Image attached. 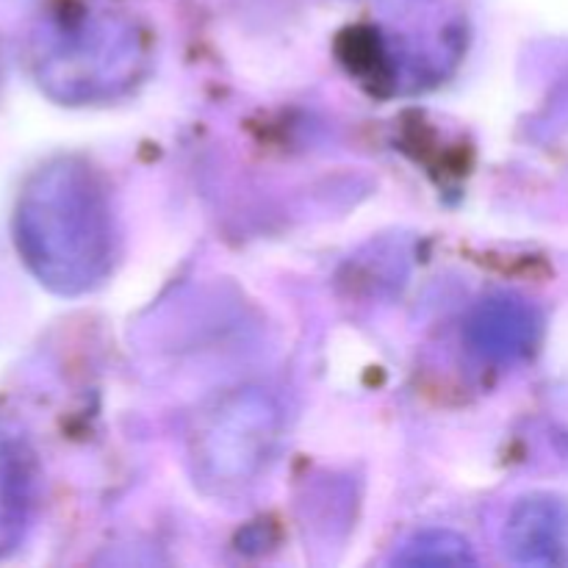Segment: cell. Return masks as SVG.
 I'll use <instances>...</instances> for the list:
<instances>
[{
	"label": "cell",
	"instance_id": "6da1fadb",
	"mask_svg": "<svg viewBox=\"0 0 568 568\" xmlns=\"http://www.w3.org/2000/svg\"><path fill=\"white\" fill-rule=\"evenodd\" d=\"M31 264L53 288L81 294L109 277L116 258V216L98 172L61 161L39 175L22 211Z\"/></svg>",
	"mask_w": 568,
	"mask_h": 568
},
{
	"label": "cell",
	"instance_id": "8992f818",
	"mask_svg": "<svg viewBox=\"0 0 568 568\" xmlns=\"http://www.w3.org/2000/svg\"><path fill=\"white\" fill-rule=\"evenodd\" d=\"M399 566H475L477 558L469 541L453 530H425L416 532L403 544L394 558Z\"/></svg>",
	"mask_w": 568,
	"mask_h": 568
},
{
	"label": "cell",
	"instance_id": "3957f363",
	"mask_svg": "<svg viewBox=\"0 0 568 568\" xmlns=\"http://www.w3.org/2000/svg\"><path fill=\"white\" fill-rule=\"evenodd\" d=\"M148 70V48L128 26L78 33L53 59V83L64 98L109 100L128 92Z\"/></svg>",
	"mask_w": 568,
	"mask_h": 568
},
{
	"label": "cell",
	"instance_id": "277c9868",
	"mask_svg": "<svg viewBox=\"0 0 568 568\" xmlns=\"http://www.w3.org/2000/svg\"><path fill=\"white\" fill-rule=\"evenodd\" d=\"M538 320L532 308L508 294L483 300L466 320V342L486 361H514L536 344Z\"/></svg>",
	"mask_w": 568,
	"mask_h": 568
},
{
	"label": "cell",
	"instance_id": "5b68a950",
	"mask_svg": "<svg viewBox=\"0 0 568 568\" xmlns=\"http://www.w3.org/2000/svg\"><path fill=\"white\" fill-rule=\"evenodd\" d=\"M505 549L519 564H555L564 552V516L555 505L527 499L505 530Z\"/></svg>",
	"mask_w": 568,
	"mask_h": 568
},
{
	"label": "cell",
	"instance_id": "7a4b0ae2",
	"mask_svg": "<svg viewBox=\"0 0 568 568\" xmlns=\"http://www.w3.org/2000/svg\"><path fill=\"white\" fill-rule=\"evenodd\" d=\"M283 433V410L261 388H236L205 405L189 433L194 480L216 494L236 491L264 471Z\"/></svg>",
	"mask_w": 568,
	"mask_h": 568
}]
</instances>
